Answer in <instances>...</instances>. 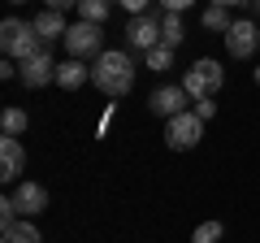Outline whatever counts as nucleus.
Wrapping results in <instances>:
<instances>
[{
    "instance_id": "f257e3e1",
    "label": "nucleus",
    "mask_w": 260,
    "mask_h": 243,
    "mask_svg": "<svg viewBox=\"0 0 260 243\" xmlns=\"http://www.w3.org/2000/svg\"><path fill=\"white\" fill-rule=\"evenodd\" d=\"M91 83L95 92L104 96H126L130 87H135V61H130V52H117V48H109L104 56H95V66H91Z\"/></svg>"
},
{
    "instance_id": "f03ea898",
    "label": "nucleus",
    "mask_w": 260,
    "mask_h": 243,
    "mask_svg": "<svg viewBox=\"0 0 260 243\" xmlns=\"http://www.w3.org/2000/svg\"><path fill=\"white\" fill-rule=\"evenodd\" d=\"M0 48H5V56L9 61H30L35 52H44V39L35 35V26L30 22H22V18H5L0 22Z\"/></svg>"
},
{
    "instance_id": "7ed1b4c3",
    "label": "nucleus",
    "mask_w": 260,
    "mask_h": 243,
    "mask_svg": "<svg viewBox=\"0 0 260 243\" xmlns=\"http://www.w3.org/2000/svg\"><path fill=\"white\" fill-rule=\"evenodd\" d=\"M221 83H225V70H221V61H213V56H200V61L182 74V87H186L191 100H213V96L221 92Z\"/></svg>"
},
{
    "instance_id": "20e7f679",
    "label": "nucleus",
    "mask_w": 260,
    "mask_h": 243,
    "mask_svg": "<svg viewBox=\"0 0 260 243\" xmlns=\"http://www.w3.org/2000/svg\"><path fill=\"white\" fill-rule=\"evenodd\" d=\"M65 52L70 56H78V61H83V56H104L109 52V48H104V31L95 26V22H74V26L65 31Z\"/></svg>"
},
{
    "instance_id": "39448f33",
    "label": "nucleus",
    "mask_w": 260,
    "mask_h": 243,
    "mask_svg": "<svg viewBox=\"0 0 260 243\" xmlns=\"http://www.w3.org/2000/svg\"><path fill=\"white\" fill-rule=\"evenodd\" d=\"M204 139V117L195 109H186V113H178V117H169V131H165V143L174 152H186V148H195V143Z\"/></svg>"
},
{
    "instance_id": "423d86ee",
    "label": "nucleus",
    "mask_w": 260,
    "mask_h": 243,
    "mask_svg": "<svg viewBox=\"0 0 260 243\" xmlns=\"http://www.w3.org/2000/svg\"><path fill=\"white\" fill-rule=\"evenodd\" d=\"M160 18H165V13H139V18L126 22L130 52H143V56H148L152 48H160Z\"/></svg>"
},
{
    "instance_id": "0eeeda50",
    "label": "nucleus",
    "mask_w": 260,
    "mask_h": 243,
    "mask_svg": "<svg viewBox=\"0 0 260 243\" xmlns=\"http://www.w3.org/2000/svg\"><path fill=\"white\" fill-rule=\"evenodd\" d=\"M260 48V26L251 18H239L230 31H225V52L234 56V61H247V56H256Z\"/></svg>"
},
{
    "instance_id": "6e6552de",
    "label": "nucleus",
    "mask_w": 260,
    "mask_h": 243,
    "mask_svg": "<svg viewBox=\"0 0 260 243\" xmlns=\"http://www.w3.org/2000/svg\"><path fill=\"white\" fill-rule=\"evenodd\" d=\"M56 66H61V61H52V52L44 48V52H35L30 61H22L18 78L30 87V92H35V87H48V83H56Z\"/></svg>"
},
{
    "instance_id": "1a4fd4ad",
    "label": "nucleus",
    "mask_w": 260,
    "mask_h": 243,
    "mask_svg": "<svg viewBox=\"0 0 260 243\" xmlns=\"http://www.w3.org/2000/svg\"><path fill=\"white\" fill-rule=\"evenodd\" d=\"M186 100H191L186 87H156V92L148 96V109L169 122V117H178V113H186Z\"/></svg>"
},
{
    "instance_id": "9d476101",
    "label": "nucleus",
    "mask_w": 260,
    "mask_h": 243,
    "mask_svg": "<svg viewBox=\"0 0 260 243\" xmlns=\"http://www.w3.org/2000/svg\"><path fill=\"white\" fill-rule=\"evenodd\" d=\"M22 169H26V148H22L18 135H5L0 139V178L5 183H18Z\"/></svg>"
},
{
    "instance_id": "9b49d317",
    "label": "nucleus",
    "mask_w": 260,
    "mask_h": 243,
    "mask_svg": "<svg viewBox=\"0 0 260 243\" xmlns=\"http://www.w3.org/2000/svg\"><path fill=\"white\" fill-rule=\"evenodd\" d=\"M13 200H18V208H22V217H35V213H44L48 208V187H39V183H18V191H13Z\"/></svg>"
},
{
    "instance_id": "f8f14e48",
    "label": "nucleus",
    "mask_w": 260,
    "mask_h": 243,
    "mask_svg": "<svg viewBox=\"0 0 260 243\" xmlns=\"http://www.w3.org/2000/svg\"><path fill=\"white\" fill-rule=\"evenodd\" d=\"M91 83V70L78 61V56H65L61 66H56V87H65V92H78V87Z\"/></svg>"
},
{
    "instance_id": "ddd939ff",
    "label": "nucleus",
    "mask_w": 260,
    "mask_h": 243,
    "mask_svg": "<svg viewBox=\"0 0 260 243\" xmlns=\"http://www.w3.org/2000/svg\"><path fill=\"white\" fill-rule=\"evenodd\" d=\"M30 26H35V35L44 39V48H48V44H56V39H65L70 22H65V13H56V9H44L35 22H30Z\"/></svg>"
},
{
    "instance_id": "4468645a",
    "label": "nucleus",
    "mask_w": 260,
    "mask_h": 243,
    "mask_svg": "<svg viewBox=\"0 0 260 243\" xmlns=\"http://www.w3.org/2000/svg\"><path fill=\"white\" fill-rule=\"evenodd\" d=\"M182 39H186V31H182V13H165V18H160V44L178 48Z\"/></svg>"
},
{
    "instance_id": "2eb2a0df",
    "label": "nucleus",
    "mask_w": 260,
    "mask_h": 243,
    "mask_svg": "<svg viewBox=\"0 0 260 243\" xmlns=\"http://www.w3.org/2000/svg\"><path fill=\"white\" fill-rule=\"evenodd\" d=\"M78 13H83V22L104 26V18L113 13V0H78Z\"/></svg>"
},
{
    "instance_id": "dca6fc26",
    "label": "nucleus",
    "mask_w": 260,
    "mask_h": 243,
    "mask_svg": "<svg viewBox=\"0 0 260 243\" xmlns=\"http://www.w3.org/2000/svg\"><path fill=\"white\" fill-rule=\"evenodd\" d=\"M26 109H18V104H9V109H5V113H0V131H5V135H22V131H26Z\"/></svg>"
},
{
    "instance_id": "f3484780",
    "label": "nucleus",
    "mask_w": 260,
    "mask_h": 243,
    "mask_svg": "<svg viewBox=\"0 0 260 243\" xmlns=\"http://www.w3.org/2000/svg\"><path fill=\"white\" fill-rule=\"evenodd\" d=\"M5 243H44V234L35 230V222H30V217H22V222L5 234Z\"/></svg>"
},
{
    "instance_id": "a211bd4d",
    "label": "nucleus",
    "mask_w": 260,
    "mask_h": 243,
    "mask_svg": "<svg viewBox=\"0 0 260 243\" xmlns=\"http://www.w3.org/2000/svg\"><path fill=\"white\" fill-rule=\"evenodd\" d=\"M200 22H204V31H221V35L234 26V22H230V9H221V5H208Z\"/></svg>"
},
{
    "instance_id": "6ab92c4d",
    "label": "nucleus",
    "mask_w": 260,
    "mask_h": 243,
    "mask_svg": "<svg viewBox=\"0 0 260 243\" xmlns=\"http://www.w3.org/2000/svg\"><path fill=\"white\" fill-rule=\"evenodd\" d=\"M221 234H225L221 222H200V226H195V234H191V243H217Z\"/></svg>"
},
{
    "instance_id": "aec40b11",
    "label": "nucleus",
    "mask_w": 260,
    "mask_h": 243,
    "mask_svg": "<svg viewBox=\"0 0 260 243\" xmlns=\"http://www.w3.org/2000/svg\"><path fill=\"white\" fill-rule=\"evenodd\" d=\"M143 61H148V70H169V66H174V48H169V44H160V48H152V52L143 56Z\"/></svg>"
},
{
    "instance_id": "412c9836",
    "label": "nucleus",
    "mask_w": 260,
    "mask_h": 243,
    "mask_svg": "<svg viewBox=\"0 0 260 243\" xmlns=\"http://www.w3.org/2000/svg\"><path fill=\"white\" fill-rule=\"evenodd\" d=\"M117 5H121L126 13H135V18H139V13H148V5H152V0H117Z\"/></svg>"
},
{
    "instance_id": "4be33fe9",
    "label": "nucleus",
    "mask_w": 260,
    "mask_h": 243,
    "mask_svg": "<svg viewBox=\"0 0 260 243\" xmlns=\"http://www.w3.org/2000/svg\"><path fill=\"white\" fill-rule=\"evenodd\" d=\"M191 5H195V0H160V9H165V13H186Z\"/></svg>"
},
{
    "instance_id": "5701e85b",
    "label": "nucleus",
    "mask_w": 260,
    "mask_h": 243,
    "mask_svg": "<svg viewBox=\"0 0 260 243\" xmlns=\"http://www.w3.org/2000/svg\"><path fill=\"white\" fill-rule=\"evenodd\" d=\"M44 9H56V13H65V9H78V0H44Z\"/></svg>"
},
{
    "instance_id": "b1692460",
    "label": "nucleus",
    "mask_w": 260,
    "mask_h": 243,
    "mask_svg": "<svg viewBox=\"0 0 260 243\" xmlns=\"http://www.w3.org/2000/svg\"><path fill=\"white\" fill-rule=\"evenodd\" d=\"M195 113H200V117L208 122V117H213V113H217V104H213V100H195Z\"/></svg>"
},
{
    "instance_id": "393cba45",
    "label": "nucleus",
    "mask_w": 260,
    "mask_h": 243,
    "mask_svg": "<svg viewBox=\"0 0 260 243\" xmlns=\"http://www.w3.org/2000/svg\"><path fill=\"white\" fill-rule=\"evenodd\" d=\"M213 5H221V9H234V5H247V0H213Z\"/></svg>"
},
{
    "instance_id": "a878e982",
    "label": "nucleus",
    "mask_w": 260,
    "mask_h": 243,
    "mask_svg": "<svg viewBox=\"0 0 260 243\" xmlns=\"http://www.w3.org/2000/svg\"><path fill=\"white\" fill-rule=\"evenodd\" d=\"M9 5H26V0H9Z\"/></svg>"
},
{
    "instance_id": "bb28decb",
    "label": "nucleus",
    "mask_w": 260,
    "mask_h": 243,
    "mask_svg": "<svg viewBox=\"0 0 260 243\" xmlns=\"http://www.w3.org/2000/svg\"><path fill=\"white\" fill-rule=\"evenodd\" d=\"M256 83H260V70H256Z\"/></svg>"
}]
</instances>
